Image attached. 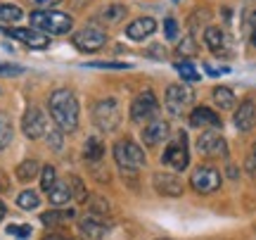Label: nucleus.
<instances>
[{
  "label": "nucleus",
  "instance_id": "nucleus-1",
  "mask_svg": "<svg viewBox=\"0 0 256 240\" xmlns=\"http://www.w3.org/2000/svg\"><path fill=\"white\" fill-rule=\"evenodd\" d=\"M48 110H50V117L55 121V126L62 133H74V131L78 129L81 107H78V98L69 88H57V91L50 93Z\"/></svg>",
  "mask_w": 256,
  "mask_h": 240
},
{
  "label": "nucleus",
  "instance_id": "nucleus-2",
  "mask_svg": "<svg viewBox=\"0 0 256 240\" xmlns=\"http://www.w3.org/2000/svg\"><path fill=\"white\" fill-rule=\"evenodd\" d=\"M112 155H114V162H116V166H119L124 174H138L147 164L145 150L128 138L116 140L114 148H112Z\"/></svg>",
  "mask_w": 256,
  "mask_h": 240
},
{
  "label": "nucleus",
  "instance_id": "nucleus-3",
  "mask_svg": "<svg viewBox=\"0 0 256 240\" xmlns=\"http://www.w3.org/2000/svg\"><path fill=\"white\" fill-rule=\"evenodd\" d=\"M31 29H36L40 34H52V36H62V34H69L74 27V19L64 12H57V10H34L31 12Z\"/></svg>",
  "mask_w": 256,
  "mask_h": 240
},
{
  "label": "nucleus",
  "instance_id": "nucleus-4",
  "mask_svg": "<svg viewBox=\"0 0 256 240\" xmlns=\"http://www.w3.org/2000/svg\"><path fill=\"white\" fill-rule=\"evenodd\" d=\"M121 105L116 98H102L92 105V124L102 131V133H114L121 126Z\"/></svg>",
  "mask_w": 256,
  "mask_h": 240
},
{
  "label": "nucleus",
  "instance_id": "nucleus-5",
  "mask_svg": "<svg viewBox=\"0 0 256 240\" xmlns=\"http://www.w3.org/2000/svg\"><path fill=\"white\" fill-rule=\"evenodd\" d=\"M159 112H162V105H159V98L154 95V91H142L140 95H136V100L130 102V121L133 124H140V126H147L150 121L159 119Z\"/></svg>",
  "mask_w": 256,
  "mask_h": 240
},
{
  "label": "nucleus",
  "instance_id": "nucleus-6",
  "mask_svg": "<svg viewBox=\"0 0 256 240\" xmlns=\"http://www.w3.org/2000/svg\"><path fill=\"white\" fill-rule=\"evenodd\" d=\"M162 164L171 166L174 171H185L190 166V145L185 131H178L174 140L166 145V150L162 152Z\"/></svg>",
  "mask_w": 256,
  "mask_h": 240
},
{
  "label": "nucleus",
  "instance_id": "nucleus-7",
  "mask_svg": "<svg viewBox=\"0 0 256 240\" xmlns=\"http://www.w3.org/2000/svg\"><path fill=\"white\" fill-rule=\"evenodd\" d=\"M194 100V93L185 83H171L164 93V107L171 117H183Z\"/></svg>",
  "mask_w": 256,
  "mask_h": 240
},
{
  "label": "nucleus",
  "instance_id": "nucleus-8",
  "mask_svg": "<svg viewBox=\"0 0 256 240\" xmlns=\"http://www.w3.org/2000/svg\"><path fill=\"white\" fill-rule=\"evenodd\" d=\"M220 181H223V178H220V171L216 166H209V164H200L190 174V188L200 195L216 193L220 188Z\"/></svg>",
  "mask_w": 256,
  "mask_h": 240
},
{
  "label": "nucleus",
  "instance_id": "nucleus-9",
  "mask_svg": "<svg viewBox=\"0 0 256 240\" xmlns=\"http://www.w3.org/2000/svg\"><path fill=\"white\" fill-rule=\"evenodd\" d=\"M22 133H24L28 140L43 138V136L48 133V117H46V112L40 110V107H36V105L26 107L24 117H22Z\"/></svg>",
  "mask_w": 256,
  "mask_h": 240
},
{
  "label": "nucleus",
  "instance_id": "nucleus-10",
  "mask_svg": "<svg viewBox=\"0 0 256 240\" xmlns=\"http://www.w3.org/2000/svg\"><path fill=\"white\" fill-rule=\"evenodd\" d=\"M197 152L204 157H226L228 155V140L216 129H206L197 138Z\"/></svg>",
  "mask_w": 256,
  "mask_h": 240
},
{
  "label": "nucleus",
  "instance_id": "nucleus-11",
  "mask_svg": "<svg viewBox=\"0 0 256 240\" xmlns=\"http://www.w3.org/2000/svg\"><path fill=\"white\" fill-rule=\"evenodd\" d=\"M72 43L78 48L81 53H98L100 48L107 46V34L98 27H86L74 34Z\"/></svg>",
  "mask_w": 256,
  "mask_h": 240
},
{
  "label": "nucleus",
  "instance_id": "nucleus-12",
  "mask_svg": "<svg viewBox=\"0 0 256 240\" xmlns=\"http://www.w3.org/2000/svg\"><path fill=\"white\" fill-rule=\"evenodd\" d=\"M152 185H154L156 193L164 195V197H180L185 190L183 181H180L176 174H171V171H154Z\"/></svg>",
  "mask_w": 256,
  "mask_h": 240
},
{
  "label": "nucleus",
  "instance_id": "nucleus-13",
  "mask_svg": "<svg viewBox=\"0 0 256 240\" xmlns=\"http://www.w3.org/2000/svg\"><path fill=\"white\" fill-rule=\"evenodd\" d=\"M168 136H171V126H168V121H164V119L150 121L147 126H142V133H140L145 148H156V145H162L164 140H168Z\"/></svg>",
  "mask_w": 256,
  "mask_h": 240
},
{
  "label": "nucleus",
  "instance_id": "nucleus-14",
  "mask_svg": "<svg viewBox=\"0 0 256 240\" xmlns=\"http://www.w3.org/2000/svg\"><path fill=\"white\" fill-rule=\"evenodd\" d=\"M5 34L10 38H14L19 43H24V46L34 48V50H40V48H48L50 43V38L46 34H40L36 29H22V27H12V29H5Z\"/></svg>",
  "mask_w": 256,
  "mask_h": 240
},
{
  "label": "nucleus",
  "instance_id": "nucleus-15",
  "mask_svg": "<svg viewBox=\"0 0 256 240\" xmlns=\"http://www.w3.org/2000/svg\"><path fill=\"white\" fill-rule=\"evenodd\" d=\"M232 121L242 133H249V131L256 126V102L254 100H242L240 107L232 114Z\"/></svg>",
  "mask_w": 256,
  "mask_h": 240
},
{
  "label": "nucleus",
  "instance_id": "nucleus-16",
  "mask_svg": "<svg viewBox=\"0 0 256 240\" xmlns=\"http://www.w3.org/2000/svg\"><path fill=\"white\" fill-rule=\"evenodd\" d=\"M190 124L194 126V129H220V117L216 114V112L211 110V107H194V110L190 112Z\"/></svg>",
  "mask_w": 256,
  "mask_h": 240
},
{
  "label": "nucleus",
  "instance_id": "nucleus-17",
  "mask_svg": "<svg viewBox=\"0 0 256 240\" xmlns=\"http://www.w3.org/2000/svg\"><path fill=\"white\" fill-rule=\"evenodd\" d=\"M156 31V19L154 17H138L126 27V36L130 41H145Z\"/></svg>",
  "mask_w": 256,
  "mask_h": 240
},
{
  "label": "nucleus",
  "instance_id": "nucleus-18",
  "mask_svg": "<svg viewBox=\"0 0 256 240\" xmlns=\"http://www.w3.org/2000/svg\"><path fill=\"white\" fill-rule=\"evenodd\" d=\"M78 233H81L83 240H102L104 233H107V226L95 216V214H88L78 221Z\"/></svg>",
  "mask_w": 256,
  "mask_h": 240
},
{
  "label": "nucleus",
  "instance_id": "nucleus-19",
  "mask_svg": "<svg viewBox=\"0 0 256 240\" xmlns=\"http://www.w3.org/2000/svg\"><path fill=\"white\" fill-rule=\"evenodd\" d=\"M204 46L209 48L214 55L226 53V48H228V36H226V31L220 27H206L204 29Z\"/></svg>",
  "mask_w": 256,
  "mask_h": 240
},
{
  "label": "nucleus",
  "instance_id": "nucleus-20",
  "mask_svg": "<svg viewBox=\"0 0 256 240\" xmlns=\"http://www.w3.org/2000/svg\"><path fill=\"white\" fill-rule=\"evenodd\" d=\"M128 15L126 5H121V3H112V5H104V8L98 12V22L102 24H119L124 22Z\"/></svg>",
  "mask_w": 256,
  "mask_h": 240
},
{
  "label": "nucleus",
  "instance_id": "nucleus-21",
  "mask_svg": "<svg viewBox=\"0 0 256 240\" xmlns=\"http://www.w3.org/2000/svg\"><path fill=\"white\" fill-rule=\"evenodd\" d=\"M104 152H107V148H104V140L100 136H88V140L83 143V157L88 162H100L104 157Z\"/></svg>",
  "mask_w": 256,
  "mask_h": 240
},
{
  "label": "nucleus",
  "instance_id": "nucleus-22",
  "mask_svg": "<svg viewBox=\"0 0 256 240\" xmlns=\"http://www.w3.org/2000/svg\"><path fill=\"white\" fill-rule=\"evenodd\" d=\"M211 98H214V105H216L218 110H223V112L235 110V102H238V98H235V93L230 91L228 86H218V88H214V93H211Z\"/></svg>",
  "mask_w": 256,
  "mask_h": 240
},
{
  "label": "nucleus",
  "instance_id": "nucleus-23",
  "mask_svg": "<svg viewBox=\"0 0 256 240\" xmlns=\"http://www.w3.org/2000/svg\"><path fill=\"white\" fill-rule=\"evenodd\" d=\"M48 200H50V204H55V207L66 204L72 200V188H69V183H66V181H57V183L48 190Z\"/></svg>",
  "mask_w": 256,
  "mask_h": 240
},
{
  "label": "nucleus",
  "instance_id": "nucleus-24",
  "mask_svg": "<svg viewBox=\"0 0 256 240\" xmlns=\"http://www.w3.org/2000/svg\"><path fill=\"white\" fill-rule=\"evenodd\" d=\"M14 171H17V178L22 183H28V181H34V178L40 174V164H38L36 159H24Z\"/></svg>",
  "mask_w": 256,
  "mask_h": 240
},
{
  "label": "nucleus",
  "instance_id": "nucleus-25",
  "mask_svg": "<svg viewBox=\"0 0 256 240\" xmlns=\"http://www.w3.org/2000/svg\"><path fill=\"white\" fill-rule=\"evenodd\" d=\"M38 204H40V195L36 190H31V188H26V190H22L17 195V207L24 209V212H34V209H38Z\"/></svg>",
  "mask_w": 256,
  "mask_h": 240
},
{
  "label": "nucleus",
  "instance_id": "nucleus-26",
  "mask_svg": "<svg viewBox=\"0 0 256 240\" xmlns=\"http://www.w3.org/2000/svg\"><path fill=\"white\" fill-rule=\"evenodd\" d=\"M14 138V126H12V119H10L5 112H0V152L5 148H10V143Z\"/></svg>",
  "mask_w": 256,
  "mask_h": 240
},
{
  "label": "nucleus",
  "instance_id": "nucleus-27",
  "mask_svg": "<svg viewBox=\"0 0 256 240\" xmlns=\"http://www.w3.org/2000/svg\"><path fill=\"white\" fill-rule=\"evenodd\" d=\"M24 17V10L10 3H0V24H14Z\"/></svg>",
  "mask_w": 256,
  "mask_h": 240
},
{
  "label": "nucleus",
  "instance_id": "nucleus-28",
  "mask_svg": "<svg viewBox=\"0 0 256 240\" xmlns=\"http://www.w3.org/2000/svg\"><path fill=\"white\" fill-rule=\"evenodd\" d=\"M74 216H76L74 209H64V212L62 209H50V212H46L43 216H40V221L52 228V226H57L60 221H66V219H74Z\"/></svg>",
  "mask_w": 256,
  "mask_h": 240
},
{
  "label": "nucleus",
  "instance_id": "nucleus-29",
  "mask_svg": "<svg viewBox=\"0 0 256 240\" xmlns=\"http://www.w3.org/2000/svg\"><path fill=\"white\" fill-rule=\"evenodd\" d=\"M86 202H88V209H90V214H95V216H98V214H110L112 212V207H110V202H107V200H104V197H100V195H88V200H86Z\"/></svg>",
  "mask_w": 256,
  "mask_h": 240
},
{
  "label": "nucleus",
  "instance_id": "nucleus-30",
  "mask_svg": "<svg viewBox=\"0 0 256 240\" xmlns=\"http://www.w3.org/2000/svg\"><path fill=\"white\" fill-rule=\"evenodd\" d=\"M57 183V171L52 164H46L43 169H40V190H50L52 185Z\"/></svg>",
  "mask_w": 256,
  "mask_h": 240
},
{
  "label": "nucleus",
  "instance_id": "nucleus-31",
  "mask_svg": "<svg viewBox=\"0 0 256 240\" xmlns=\"http://www.w3.org/2000/svg\"><path fill=\"white\" fill-rule=\"evenodd\" d=\"M176 69H178V74L183 76V81H200V79H202L200 72L194 69V65H192V62H178V65H176Z\"/></svg>",
  "mask_w": 256,
  "mask_h": 240
},
{
  "label": "nucleus",
  "instance_id": "nucleus-32",
  "mask_svg": "<svg viewBox=\"0 0 256 240\" xmlns=\"http://www.w3.org/2000/svg\"><path fill=\"white\" fill-rule=\"evenodd\" d=\"M66 183H69V188H72V197H76L78 202H86V200H88V193H86V185H83L81 178L72 176Z\"/></svg>",
  "mask_w": 256,
  "mask_h": 240
},
{
  "label": "nucleus",
  "instance_id": "nucleus-33",
  "mask_svg": "<svg viewBox=\"0 0 256 240\" xmlns=\"http://www.w3.org/2000/svg\"><path fill=\"white\" fill-rule=\"evenodd\" d=\"M48 136V145L55 150V152H62V148H64V133L60 129H52L50 133H46Z\"/></svg>",
  "mask_w": 256,
  "mask_h": 240
},
{
  "label": "nucleus",
  "instance_id": "nucleus-34",
  "mask_svg": "<svg viewBox=\"0 0 256 240\" xmlns=\"http://www.w3.org/2000/svg\"><path fill=\"white\" fill-rule=\"evenodd\" d=\"M164 36H166V41H176L178 38V22L174 17L164 19Z\"/></svg>",
  "mask_w": 256,
  "mask_h": 240
},
{
  "label": "nucleus",
  "instance_id": "nucleus-35",
  "mask_svg": "<svg viewBox=\"0 0 256 240\" xmlns=\"http://www.w3.org/2000/svg\"><path fill=\"white\" fill-rule=\"evenodd\" d=\"M8 233H10V235H17L19 240H26L28 235H31V226H28V223H24V226L10 223V226H8Z\"/></svg>",
  "mask_w": 256,
  "mask_h": 240
},
{
  "label": "nucleus",
  "instance_id": "nucleus-36",
  "mask_svg": "<svg viewBox=\"0 0 256 240\" xmlns=\"http://www.w3.org/2000/svg\"><path fill=\"white\" fill-rule=\"evenodd\" d=\"M24 74L22 65H12V62H0V76H19Z\"/></svg>",
  "mask_w": 256,
  "mask_h": 240
},
{
  "label": "nucleus",
  "instance_id": "nucleus-37",
  "mask_svg": "<svg viewBox=\"0 0 256 240\" xmlns=\"http://www.w3.org/2000/svg\"><path fill=\"white\" fill-rule=\"evenodd\" d=\"M86 67H92V69H130L128 62H88Z\"/></svg>",
  "mask_w": 256,
  "mask_h": 240
},
{
  "label": "nucleus",
  "instance_id": "nucleus-38",
  "mask_svg": "<svg viewBox=\"0 0 256 240\" xmlns=\"http://www.w3.org/2000/svg\"><path fill=\"white\" fill-rule=\"evenodd\" d=\"M244 169H247L252 176H256V143L252 145V152H249L247 162H244Z\"/></svg>",
  "mask_w": 256,
  "mask_h": 240
},
{
  "label": "nucleus",
  "instance_id": "nucleus-39",
  "mask_svg": "<svg viewBox=\"0 0 256 240\" xmlns=\"http://www.w3.org/2000/svg\"><path fill=\"white\" fill-rule=\"evenodd\" d=\"M178 53H180V55H192V53H194V38L190 36L185 43H180V46H178Z\"/></svg>",
  "mask_w": 256,
  "mask_h": 240
},
{
  "label": "nucleus",
  "instance_id": "nucleus-40",
  "mask_svg": "<svg viewBox=\"0 0 256 240\" xmlns=\"http://www.w3.org/2000/svg\"><path fill=\"white\" fill-rule=\"evenodd\" d=\"M36 5H40L43 10H50V8H55V5H60L62 0H34Z\"/></svg>",
  "mask_w": 256,
  "mask_h": 240
},
{
  "label": "nucleus",
  "instance_id": "nucleus-41",
  "mask_svg": "<svg viewBox=\"0 0 256 240\" xmlns=\"http://www.w3.org/2000/svg\"><path fill=\"white\" fill-rule=\"evenodd\" d=\"M5 216H8V204H5L2 200H0V221H2Z\"/></svg>",
  "mask_w": 256,
  "mask_h": 240
},
{
  "label": "nucleus",
  "instance_id": "nucleus-42",
  "mask_svg": "<svg viewBox=\"0 0 256 240\" xmlns=\"http://www.w3.org/2000/svg\"><path fill=\"white\" fill-rule=\"evenodd\" d=\"M228 176L230 178H238V169H235V166H228Z\"/></svg>",
  "mask_w": 256,
  "mask_h": 240
},
{
  "label": "nucleus",
  "instance_id": "nucleus-43",
  "mask_svg": "<svg viewBox=\"0 0 256 240\" xmlns=\"http://www.w3.org/2000/svg\"><path fill=\"white\" fill-rule=\"evenodd\" d=\"M43 240H72V238H64V235H48V238Z\"/></svg>",
  "mask_w": 256,
  "mask_h": 240
},
{
  "label": "nucleus",
  "instance_id": "nucleus-44",
  "mask_svg": "<svg viewBox=\"0 0 256 240\" xmlns=\"http://www.w3.org/2000/svg\"><path fill=\"white\" fill-rule=\"evenodd\" d=\"M252 43L256 46V29H254V34H252Z\"/></svg>",
  "mask_w": 256,
  "mask_h": 240
},
{
  "label": "nucleus",
  "instance_id": "nucleus-45",
  "mask_svg": "<svg viewBox=\"0 0 256 240\" xmlns=\"http://www.w3.org/2000/svg\"><path fill=\"white\" fill-rule=\"evenodd\" d=\"M254 29H256V12H254Z\"/></svg>",
  "mask_w": 256,
  "mask_h": 240
}]
</instances>
